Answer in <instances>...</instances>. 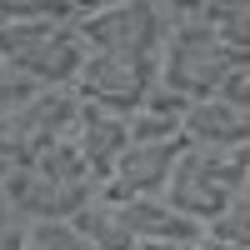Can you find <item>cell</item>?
Wrapping results in <instances>:
<instances>
[{"label":"cell","instance_id":"cell-16","mask_svg":"<svg viewBox=\"0 0 250 250\" xmlns=\"http://www.w3.org/2000/svg\"><path fill=\"white\" fill-rule=\"evenodd\" d=\"M25 235H30V215L0 185V250H25Z\"/></svg>","mask_w":250,"mask_h":250},{"label":"cell","instance_id":"cell-19","mask_svg":"<svg viewBox=\"0 0 250 250\" xmlns=\"http://www.w3.org/2000/svg\"><path fill=\"white\" fill-rule=\"evenodd\" d=\"M155 5H165L170 15H200L205 5H210V0H155Z\"/></svg>","mask_w":250,"mask_h":250},{"label":"cell","instance_id":"cell-17","mask_svg":"<svg viewBox=\"0 0 250 250\" xmlns=\"http://www.w3.org/2000/svg\"><path fill=\"white\" fill-rule=\"evenodd\" d=\"M135 140H180V120L155 115V110H135L130 115V145Z\"/></svg>","mask_w":250,"mask_h":250},{"label":"cell","instance_id":"cell-20","mask_svg":"<svg viewBox=\"0 0 250 250\" xmlns=\"http://www.w3.org/2000/svg\"><path fill=\"white\" fill-rule=\"evenodd\" d=\"M135 250H195V240H140Z\"/></svg>","mask_w":250,"mask_h":250},{"label":"cell","instance_id":"cell-12","mask_svg":"<svg viewBox=\"0 0 250 250\" xmlns=\"http://www.w3.org/2000/svg\"><path fill=\"white\" fill-rule=\"evenodd\" d=\"M70 225L85 235L90 250H135V245H140L135 230H130V225H125V215H120V205L105 200V195H95V200H90Z\"/></svg>","mask_w":250,"mask_h":250},{"label":"cell","instance_id":"cell-3","mask_svg":"<svg viewBox=\"0 0 250 250\" xmlns=\"http://www.w3.org/2000/svg\"><path fill=\"white\" fill-rule=\"evenodd\" d=\"M245 185H250V150L185 145L175 170H170V185H165V200L180 215H190L195 225H210Z\"/></svg>","mask_w":250,"mask_h":250},{"label":"cell","instance_id":"cell-14","mask_svg":"<svg viewBox=\"0 0 250 250\" xmlns=\"http://www.w3.org/2000/svg\"><path fill=\"white\" fill-rule=\"evenodd\" d=\"M205 235H215V240H225V245H235V250H250V185L225 205V210L205 225Z\"/></svg>","mask_w":250,"mask_h":250},{"label":"cell","instance_id":"cell-2","mask_svg":"<svg viewBox=\"0 0 250 250\" xmlns=\"http://www.w3.org/2000/svg\"><path fill=\"white\" fill-rule=\"evenodd\" d=\"M245 65H250V55L230 50L205 15H175L170 20V35L160 45V85L165 90H175L185 100H210Z\"/></svg>","mask_w":250,"mask_h":250},{"label":"cell","instance_id":"cell-8","mask_svg":"<svg viewBox=\"0 0 250 250\" xmlns=\"http://www.w3.org/2000/svg\"><path fill=\"white\" fill-rule=\"evenodd\" d=\"M185 150V135L180 140H135L125 145V155L115 160V170L105 175L100 195L105 200H140V195H165L170 185V170Z\"/></svg>","mask_w":250,"mask_h":250},{"label":"cell","instance_id":"cell-7","mask_svg":"<svg viewBox=\"0 0 250 250\" xmlns=\"http://www.w3.org/2000/svg\"><path fill=\"white\" fill-rule=\"evenodd\" d=\"M155 85H160V60H130V55H105V50H85L75 75V95L115 115H135Z\"/></svg>","mask_w":250,"mask_h":250},{"label":"cell","instance_id":"cell-6","mask_svg":"<svg viewBox=\"0 0 250 250\" xmlns=\"http://www.w3.org/2000/svg\"><path fill=\"white\" fill-rule=\"evenodd\" d=\"M75 120H80V95H75V85H40L30 100H20V105L10 110L0 150H5L15 165H30L40 150L70 140Z\"/></svg>","mask_w":250,"mask_h":250},{"label":"cell","instance_id":"cell-10","mask_svg":"<svg viewBox=\"0 0 250 250\" xmlns=\"http://www.w3.org/2000/svg\"><path fill=\"white\" fill-rule=\"evenodd\" d=\"M185 145H210V150H250V110L230 100H190V110L180 120Z\"/></svg>","mask_w":250,"mask_h":250},{"label":"cell","instance_id":"cell-9","mask_svg":"<svg viewBox=\"0 0 250 250\" xmlns=\"http://www.w3.org/2000/svg\"><path fill=\"white\" fill-rule=\"evenodd\" d=\"M75 150L85 155V165L100 175V185H105V175L115 170V160L125 155V145H130V115H115V110H100L90 105V100H80V120H75Z\"/></svg>","mask_w":250,"mask_h":250},{"label":"cell","instance_id":"cell-11","mask_svg":"<svg viewBox=\"0 0 250 250\" xmlns=\"http://www.w3.org/2000/svg\"><path fill=\"white\" fill-rule=\"evenodd\" d=\"M125 225L135 230V240H195L205 225H195L190 215H180L165 195H140V200H115Z\"/></svg>","mask_w":250,"mask_h":250},{"label":"cell","instance_id":"cell-21","mask_svg":"<svg viewBox=\"0 0 250 250\" xmlns=\"http://www.w3.org/2000/svg\"><path fill=\"white\" fill-rule=\"evenodd\" d=\"M195 250H235V245H225V240H215V235L200 230V235H195Z\"/></svg>","mask_w":250,"mask_h":250},{"label":"cell","instance_id":"cell-1","mask_svg":"<svg viewBox=\"0 0 250 250\" xmlns=\"http://www.w3.org/2000/svg\"><path fill=\"white\" fill-rule=\"evenodd\" d=\"M5 195L30 215V225L35 220H75L100 195V175L85 165L75 140H60L50 150H40L30 165H10Z\"/></svg>","mask_w":250,"mask_h":250},{"label":"cell","instance_id":"cell-15","mask_svg":"<svg viewBox=\"0 0 250 250\" xmlns=\"http://www.w3.org/2000/svg\"><path fill=\"white\" fill-rule=\"evenodd\" d=\"M25 250H90V245L70 220H35L25 235Z\"/></svg>","mask_w":250,"mask_h":250},{"label":"cell","instance_id":"cell-5","mask_svg":"<svg viewBox=\"0 0 250 250\" xmlns=\"http://www.w3.org/2000/svg\"><path fill=\"white\" fill-rule=\"evenodd\" d=\"M170 10L155 0H105L90 15L75 20L80 45L105 50V55H130V60H160V45L170 35Z\"/></svg>","mask_w":250,"mask_h":250},{"label":"cell","instance_id":"cell-4","mask_svg":"<svg viewBox=\"0 0 250 250\" xmlns=\"http://www.w3.org/2000/svg\"><path fill=\"white\" fill-rule=\"evenodd\" d=\"M0 60L35 85H75L85 45L75 25L60 20H5L0 25Z\"/></svg>","mask_w":250,"mask_h":250},{"label":"cell","instance_id":"cell-13","mask_svg":"<svg viewBox=\"0 0 250 250\" xmlns=\"http://www.w3.org/2000/svg\"><path fill=\"white\" fill-rule=\"evenodd\" d=\"M200 15L215 25V35H220L230 50L250 55V0H240V5H205Z\"/></svg>","mask_w":250,"mask_h":250},{"label":"cell","instance_id":"cell-18","mask_svg":"<svg viewBox=\"0 0 250 250\" xmlns=\"http://www.w3.org/2000/svg\"><path fill=\"white\" fill-rule=\"evenodd\" d=\"M220 100H230V105L250 110V65H245L240 75H230V80H225V90H220Z\"/></svg>","mask_w":250,"mask_h":250}]
</instances>
